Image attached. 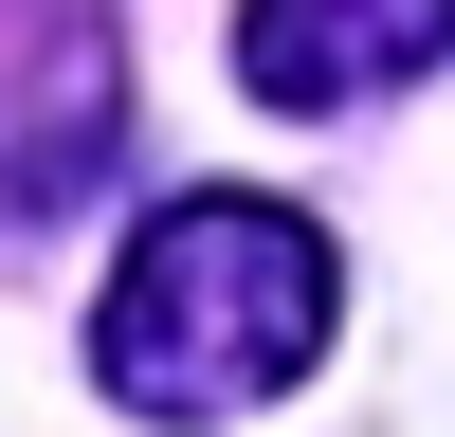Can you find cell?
Instances as JSON below:
<instances>
[{"instance_id":"cell-1","label":"cell","mask_w":455,"mask_h":437,"mask_svg":"<svg viewBox=\"0 0 455 437\" xmlns=\"http://www.w3.org/2000/svg\"><path fill=\"white\" fill-rule=\"evenodd\" d=\"M328 328H347V255L310 237L291 201H255V182H201V201H164L128 255H109L92 291V383L128 401V419H255V401H291L328 364Z\"/></svg>"},{"instance_id":"cell-3","label":"cell","mask_w":455,"mask_h":437,"mask_svg":"<svg viewBox=\"0 0 455 437\" xmlns=\"http://www.w3.org/2000/svg\"><path fill=\"white\" fill-rule=\"evenodd\" d=\"M455 55V0H255L237 19V73H255V109H383V91H419V73Z\"/></svg>"},{"instance_id":"cell-2","label":"cell","mask_w":455,"mask_h":437,"mask_svg":"<svg viewBox=\"0 0 455 437\" xmlns=\"http://www.w3.org/2000/svg\"><path fill=\"white\" fill-rule=\"evenodd\" d=\"M128 164V36L92 0H0V218H73Z\"/></svg>"}]
</instances>
